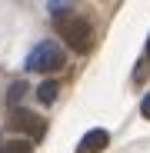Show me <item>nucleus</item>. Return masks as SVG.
Wrapping results in <instances>:
<instances>
[{"mask_svg": "<svg viewBox=\"0 0 150 153\" xmlns=\"http://www.w3.org/2000/svg\"><path fill=\"white\" fill-rule=\"evenodd\" d=\"M23 93H27V83H20V80H17V83L10 87V93H7V100H10V107H17V103H20V97H23Z\"/></svg>", "mask_w": 150, "mask_h": 153, "instance_id": "0eeeda50", "label": "nucleus"}, {"mask_svg": "<svg viewBox=\"0 0 150 153\" xmlns=\"http://www.w3.org/2000/svg\"><path fill=\"white\" fill-rule=\"evenodd\" d=\"M73 4V0H50V10H54V13H60L63 7H70Z\"/></svg>", "mask_w": 150, "mask_h": 153, "instance_id": "6e6552de", "label": "nucleus"}, {"mask_svg": "<svg viewBox=\"0 0 150 153\" xmlns=\"http://www.w3.org/2000/svg\"><path fill=\"white\" fill-rule=\"evenodd\" d=\"M7 126H10L13 133L30 137V140H43V133H47L43 117H37L34 110H20V107H13V113H10V120H7Z\"/></svg>", "mask_w": 150, "mask_h": 153, "instance_id": "7ed1b4c3", "label": "nucleus"}, {"mask_svg": "<svg viewBox=\"0 0 150 153\" xmlns=\"http://www.w3.org/2000/svg\"><path fill=\"white\" fill-rule=\"evenodd\" d=\"M57 33L77 53H87L90 43H93V27H90L87 17H57Z\"/></svg>", "mask_w": 150, "mask_h": 153, "instance_id": "f257e3e1", "label": "nucleus"}, {"mask_svg": "<svg viewBox=\"0 0 150 153\" xmlns=\"http://www.w3.org/2000/svg\"><path fill=\"white\" fill-rule=\"evenodd\" d=\"M0 153H34V143L30 140H10L0 146Z\"/></svg>", "mask_w": 150, "mask_h": 153, "instance_id": "423d86ee", "label": "nucleus"}, {"mask_svg": "<svg viewBox=\"0 0 150 153\" xmlns=\"http://www.w3.org/2000/svg\"><path fill=\"white\" fill-rule=\"evenodd\" d=\"M147 57H150V37H147Z\"/></svg>", "mask_w": 150, "mask_h": 153, "instance_id": "9d476101", "label": "nucleus"}, {"mask_svg": "<svg viewBox=\"0 0 150 153\" xmlns=\"http://www.w3.org/2000/svg\"><path fill=\"white\" fill-rule=\"evenodd\" d=\"M57 93H60V87H57L54 80H43V83L37 87V100H40V103H54Z\"/></svg>", "mask_w": 150, "mask_h": 153, "instance_id": "39448f33", "label": "nucleus"}, {"mask_svg": "<svg viewBox=\"0 0 150 153\" xmlns=\"http://www.w3.org/2000/svg\"><path fill=\"white\" fill-rule=\"evenodd\" d=\"M63 63H67V57H63V50H60L54 40L37 43V47L30 50V57H27V70H34V73H54V70H60Z\"/></svg>", "mask_w": 150, "mask_h": 153, "instance_id": "f03ea898", "label": "nucleus"}, {"mask_svg": "<svg viewBox=\"0 0 150 153\" xmlns=\"http://www.w3.org/2000/svg\"><path fill=\"white\" fill-rule=\"evenodd\" d=\"M140 113H143V117H147V120H150V93H147V97H143V100H140Z\"/></svg>", "mask_w": 150, "mask_h": 153, "instance_id": "1a4fd4ad", "label": "nucleus"}, {"mask_svg": "<svg viewBox=\"0 0 150 153\" xmlns=\"http://www.w3.org/2000/svg\"><path fill=\"white\" fill-rule=\"evenodd\" d=\"M110 143V133L107 130H90V133H84V140L77 143V153H100Z\"/></svg>", "mask_w": 150, "mask_h": 153, "instance_id": "20e7f679", "label": "nucleus"}]
</instances>
